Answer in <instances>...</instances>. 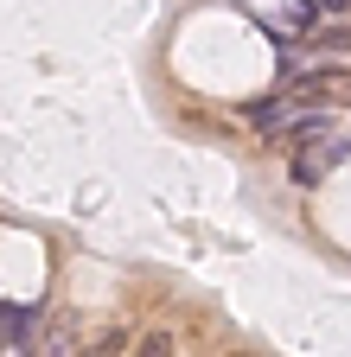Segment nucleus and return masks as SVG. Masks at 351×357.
I'll use <instances>...</instances> for the list:
<instances>
[{
    "mask_svg": "<svg viewBox=\"0 0 351 357\" xmlns=\"http://www.w3.org/2000/svg\"><path fill=\"white\" fill-rule=\"evenodd\" d=\"M320 109H326V102H320ZM300 115H306V102H294V96H262V102H249V121H255L262 134H287Z\"/></svg>",
    "mask_w": 351,
    "mask_h": 357,
    "instance_id": "obj_1",
    "label": "nucleus"
},
{
    "mask_svg": "<svg viewBox=\"0 0 351 357\" xmlns=\"http://www.w3.org/2000/svg\"><path fill=\"white\" fill-rule=\"evenodd\" d=\"M26 332H32V306H7V300H0V351L20 344Z\"/></svg>",
    "mask_w": 351,
    "mask_h": 357,
    "instance_id": "obj_2",
    "label": "nucleus"
},
{
    "mask_svg": "<svg viewBox=\"0 0 351 357\" xmlns=\"http://www.w3.org/2000/svg\"><path fill=\"white\" fill-rule=\"evenodd\" d=\"M128 351V332L115 326V332H103V338H90V351H83V357H121Z\"/></svg>",
    "mask_w": 351,
    "mask_h": 357,
    "instance_id": "obj_3",
    "label": "nucleus"
},
{
    "mask_svg": "<svg viewBox=\"0 0 351 357\" xmlns=\"http://www.w3.org/2000/svg\"><path fill=\"white\" fill-rule=\"evenodd\" d=\"M135 357H172V344H166V332H147V338H141V351H135Z\"/></svg>",
    "mask_w": 351,
    "mask_h": 357,
    "instance_id": "obj_4",
    "label": "nucleus"
}]
</instances>
